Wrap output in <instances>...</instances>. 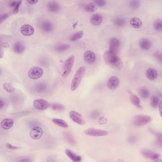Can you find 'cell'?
Returning <instances> with one entry per match:
<instances>
[{
	"label": "cell",
	"mask_w": 162,
	"mask_h": 162,
	"mask_svg": "<svg viewBox=\"0 0 162 162\" xmlns=\"http://www.w3.org/2000/svg\"><path fill=\"white\" fill-rule=\"evenodd\" d=\"M64 134H65V137L66 138V139L67 140V141L69 143L72 144V143H75L74 137L72 136V135L70 133H68V132H67V133H65Z\"/></svg>",
	"instance_id": "8d00e7d4"
},
{
	"label": "cell",
	"mask_w": 162,
	"mask_h": 162,
	"mask_svg": "<svg viewBox=\"0 0 162 162\" xmlns=\"http://www.w3.org/2000/svg\"><path fill=\"white\" fill-rule=\"evenodd\" d=\"M84 10L85 12H88V13L94 12L96 10V5L93 3V2H91L86 5H85L84 7Z\"/></svg>",
	"instance_id": "4dcf8cb0"
},
{
	"label": "cell",
	"mask_w": 162,
	"mask_h": 162,
	"mask_svg": "<svg viewBox=\"0 0 162 162\" xmlns=\"http://www.w3.org/2000/svg\"><path fill=\"white\" fill-rule=\"evenodd\" d=\"M7 147L8 148V149H18L19 148L18 147H17V146H13L12 145V144H7Z\"/></svg>",
	"instance_id": "7bdbcfd3"
},
{
	"label": "cell",
	"mask_w": 162,
	"mask_h": 162,
	"mask_svg": "<svg viewBox=\"0 0 162 162\" xmlns=\"http://www.w3.org/2000/svg\"><path fill=\"white\" fill-rule=\"evenodd\" d=\"M158 108H159V111H160V116H161V101H160V102L158 105Z\"/></svg>",
	"instance_id": "c3c4849f"
},
{
	"label": "cell",
	"mask_w": 162,
	"mask_h": 162,
	"mask_svg": "<svg viewBox=\"0 0 162 162\" xmlns=\"http://www.w3.org/2000/svg\"><path fill=\"white\" fill-rule=\"evenodd\" d=\"M70 46L68 44H62L56 46L54 47V49L56 50V52H64L65 51L68 50L70 48Z\"/></svg>",
	"instance_id": "f1b7e54d"
},
{
	"label": "cell",
	"mask_w": 162,
	"mask_h": 162,
	"mask_svg": "<svg viewBox=\"0 0 162 162\" xmlns=\"http://www.w3.org/2000/svg\"><path fill=\"white\" fill-rule=\"evenodd\" d=\"M4 101L2 99H0V108L2 109L4 107Z\"/></svg>",
	"instance_id": "bcb514c9"
},
{
	"label": "cell",
	"mask_w": 162,
	"mask_h": 162,
	"mask_svg": "<svg viewBox=\"0 0 162 162\" xmlns=\"http://www.w3.org/2000/svg\"><path fill=\"white\" fill-rule=\"evenodd\" d=\"M113 24L118 27H123L126 24V20L123 17H117L113 20Z\"/></svg>",
	"instance_id": "d4e9b609"
},
{
	"label": "cell",
	"mask_w": 162,
	"mask_h": 162,
	"mask_svg": "<svg viewBox=\"0 0 162 162\" xmlns=\"http://www.w3.org/2000/svg\"><path fill=\"white\" fill-rule=\"evenodd\" d=\"M103 17L99 13H94L90 17V23L94 26H99L103 23Z\"/></svg>",
	"instance_id": "2e32d148"
},
{
	"label": "cell",
	"mask_w": 162,
	"mask_h": 162,
	"mask_svg": "<svg viewBox=\"0 0 162 162\" xmlns=\"http://www.w3.org/2000/svg\"><path fill=\"white\" fill-rule=\"evenodd\" d=\"M103 60L105 63L110 67L114 69H120L122 67V60L119 57L117 53L111 51H106L103 54Z\"/></svg>",
	"instance_id": "6da1fadb"
},
{
	"label": "cell",
	"mask_w": 162,
	"mask_h": 162,
	"mask_svg": "<svg viewBox=\"0 0 162 162\" xmlns=\"http://www.w3.org/2000/svg\"><path fill=\"white\" fill-rule=\"evenodd\" d=\"M84 35V32L83 31H79L74 33L71 35L70 38V40L71 42H75L76 40H77L80 39L82 38Z\"/></svg>",
	"instance_id": "f546056e"
},
{
	"label": "cell",
	"mask_w": 162,
	"mask_h": 162,
	"mask_svg": "<svg viewBox=\"0 0 162 162\" xmlns=\"http://www.w3.org/2000/svg\"><path fill=\"white\" fill-rule=\"evenodd\" d=\"M141 154L145 158L150 159L153 161H158L161 158V155L155 153L149 149H143L141 151Z\"/></svg>",
	"instance_id": "30bf717a"
},
{
	"label": "cell",
	"mask_w": 162,
	"mask_h": 162,
	"mask_svg": "<svg viewBox=\"0 0 162 162\" xmlns=\"http://www.w3.org/2000/svg\"><path fill=\"white\" fill-rule=\"evenodd\" d=\"M20 161H30V160L29 159H27V158H24V159H22V160H20Z\"/></svg>",
	"instance_id": "681fc988"
},
{
	"label": "cell",
	"mask_w": 162,
	"mask_h": 162,
	"mask_svg": "<svg viewBox=\"0 0 162 162\" xmlns=\"http://www.w3.org/2000/svg\"><path fill=\"white\" fill-rule=\"evenodd\" d=\"M141 5V3L139 1H129V7L133 10L138 9Z\"/></svg>",
	"instance_id": "d590c367"
},
{
	"label": "cell",
	"mask_w": 162,
	"mask_h": 162,
	"mask_svg": "<svg viewBox=\"0 0 162 162\" xmlns=\"http://www.w3.org/2000/svg\"><path fill=\"white\" fill-rule=\"evenodd\" d=\"M47 8L49 12L57 13L60 10V4L57 2L50 1L48 4Z\"/></svg>",
	"instance_id": "7402d4cb"
},
{
	"label": "cell",
	"mask_w": 162,
	"mask_h": 162,
	"mask_svg": "<svg viewBox=\"0 0 162 162\" xmlns=\"http://www.w3.org/2000/svg\"><path fill=\"white\" fill-rule=\"evenodd\" d=\"M99 113H98V111H94V112L92 113V117L93 118H97L99 116Z\"/></svg>",
	"instance_id": "f6af8a7d"
},
{
	"label": "cell",
	"mask_w": 162,
	"mask_h": 162,
	"mask_svg": "<svg viewBox=\"0 0 162 162\" xmlns=\"http://www.w3.org/2000/svg\"><path fill=\"white\" fill-rule=\"evenodd\" d=\"M139 94L143 99H147L150 95L149 91L145 88H142L139 89Z\"/></svg>",
	"instance_id": "1f68e13d"
},
{
	"label": "cell",
	"mask_w": 162,
	"mask_h": 162,
	"mask_svg": "<svg viewBox=\"0 0 162 162\" xmlns=\"http://www.w3.org/2000/svg\"><path fill=\"white\" fill-rule=\"evenodd\" d=\"M27 2L30 4H35L38 3V0H36V1H29V0H28Z\"/></svg>",
	"instance_id": "7dc6e473"
},
{
	"label": "cell",
	"mask_w": 162,
	"mask_h": 162,
	"mask_svg": "<svg viewBox=\"0 0 162 162\" xmlns=\"http://www.w3.org/2000/svg\"><path fill=\"white\" fill-rule=\"evenodd\" d=\"M152 119L150 116L146 115H135L133 119V124L137 127H143L151 122Z\"/></svg>",
	"instance_id": "277c9868"
},
{
	"label": "cell",
	"mask_w": 162,
	"mask_h": 162,
	"mask_svg": "<svg viewBox=\"0 0 162 162\" xmlns=\"http://www.w3.org/2000/svg\"><path fill=\"white\" fill-rule=\"evenodd\" d=\"M33 106L38 110H45L49 107L50 104L44 99H35L33 102Z\"/></svg>",
	"instance_id": "9c48e42d"
},
{
	"label": "cell",
	"mask_w": 162,
	"mask_h": 162,
	"mask_svg": "<svg viewBox=\"0 0 162 162\" xmlns=\"http://www.w3.org/2000/svg\"><path fill=\"white\" fill-rule=\"evenodd\" d=\"M84 60L88 64H93L96 62V56L92 51H86L84 53Z\"/></svg>",
	"instance_id": "5bb4252c"
},
{
	"label": "cell",
	"mask_w": 162,
	"mask_h": 162,
	"mask_svg": "<svg viewBox=\"0 0 162 162\" xmlns=\"http://www.w3.org/2000/svg\"><path fill=\"white\" fill-rule=\"evenodd\" d=\"M51 107L52 108V109L53 110L55 111H63L65 110V107L64 106L61 105V104H58V103H53L52 105H51Z\"/></svg>",
	"instance_id": "e575fe53"
},
{
	"label": "cell",
	"mask_w": 162,
	"mask_h": 162,
	"mask_svg": "<svg viewBox=\"0 0 162 162\" xmlns=\"http://www.w3.org/2000/svg\"><path fill=\"white\" fill-rule=\"evenodd\" d=\"M154 29L158 32H161L162 30V21L160 18L156 19L153 24Z\"/></svg>",
	"instance_id": "d6a6232c"
},
{
	"label": "cell",
	"mask_w": 162,
	"mask_h": 162,
	"mask_svg": "<svg viewBox=\"0 0 162 162\" xmlns=\"http://www.w3.org/2000/svg\"><path fill=\"white\" fill-rule=\"evenodd\" d=\"M146 76L150 80H155L158 76L157 70L153 68H149L146 71Z\"/></svg>",
	"instance_id": "d6986e66"
},
{
	"label": "cell",
	"mask_w": 162,
	"mask_h": 162,
	"mask_svg": "<svg viewBox=\"0 0 162 162\" xmlns=\"http://www.w3.org/2000/svg\"><path fill=\"white\" fill-rule=\"evenodd\" d=\"M130 24L132 27L135 29H140L143 25V22L139 18L134 17L130 19Z\"/></svg>",
	"instance_id": "cb8c5ba5"
},
{
	"label": "cell",
	"mask_w": 162,
	"mask_h": 162,
	"mask_svg": "<svg viewBox=\"0 0 162 162\" xmlns=\"http://www.w3.org/2000/svg\"><path fill=\"white\" fill-rule=\"evenodd\" d=\"M3 87L4 89L8 93H13L15 92V88L11 83H4Z\"/></svg>",
	"instance_id": "836d02e7"
},
{
	"label": "cell",
	"mask_w": 162,
	"mask_h": 162,
	"mask_svg": "<svg viewBox=\"0 0 162 162\" xmlns=\"http://www.w3.org/2000/svg\"><path fill=\"white\" fill-rule=\"evenodd\" d=\"M1 58H2L3 56V49L2 48H1Z\"/></svg>",
	"instance_id": "f907efd6"
},
{
	"label": "cell",
	"mask_w": 162,
	"mask_h": 162,
	"mask_svg": "<svg viewBox=\"0 0 162 162\" xmlns=\"http://www.w3.org/2000/svg\"><path fill=\"white\" fill-rule=\"evenodd\" d=\"M75 63V56L74 55H70L65 60V62L63 63V68H62V77L63 78L67 77L70 73L72 71L74 65Z\"/></svg>",
	"instance_id": "3957f363"
},
{
	"label": "cell",
	"mask_w": 162,
	"mask_h": 162,
	"mask_svg": "<svg viewBox=\"0 0 162 162\" xmlns=\"http://www.w3.org/2000/svg\"><path fill=\"white\" fill-rule=\"evenodd\" d=\"M18 1H11L9 3V7L14 8L15 7H16V5L18 4Z\"/></svg>",
	"instance_id": "ee69618b"
},
{
	"label": "cell",
	"mask_w": 162,
	"mask_h": 162,
	"mask_svg": "<svg viewBox=\"0 0 162 162\" xmlns=\"http://www.w3.org/2000/svg\"><path fill=\"white\" fill-rule=\"evenodd\" d=\"M13 49L16 54H22L25 52V47L22 42L17 41L13 44Z\"/></svg>",
	"instance_id": "44dd1931"
},
{
	"label": "cell",
	"mask_w": 162,
	"mask_h": 162,
	"mask_svg": "<svg viewBox=\"0 0 162 162\" xmlns=\"http://www.w3.org/2000/svg\"><path fill=\"white\" fill-rule=\"evenodd\" d=\"M40 29L45 33L52 32L54 29V25L48 20H44L40 23Z\"/></svg>",
	"instance_id": "4fadbf2b"
},
{
	"label": "cell",
	"mask_w": 162,
	"mask_h": 162,
	"mask_svg": "<svg viewBox=\"0 0 162 162\" xmlns=\"http://www.w3.org/2000/svg\"><path fill=\"white\" fill-rule=\"evenodd\" d=\"M14 124V121L12 119L7 118L3 119L1 122V127L4 130H9L11 129Z\"/></svg>",
	"instance_id": "ffe728a7"
},
{
	"label": "cell",
	"mask_w": 162,
	"mask_h": 162,
	"mask_svg": "<svg viewBox=\"0 0 162 162\" xmlns=\"http://www.w3.org/2000/svg\"><path fill=\"white\" fill-rule=\"evenodd\" d=\"M53 123L55 125H57L60 127H63V128H68V124L67 122L63 120V119H52Z\"/></svg>",
	"instance_id": "4316f807"
},
{
	"label": "cell",
	"mask_w": 162,
	"mask_h": 162,
	"mask_svg": "<svg viewBox=\"0 0 162 162\" xmlns=\"http://www.w3.org/2000/svg\"><path fill=\"white\" fill-rule=\"evenodd\" d=\"M35 91L38 93H42L45 92L48 89V85L44 82H39L35 85Z\"/></svg>",
	"instance_id": "484cf974"
},
{
	"label": "cell",
	"mask_w": 162,
	"mask_h": 162,
	"mask_svg": "<svg viewBox=\"0 0 162 162\" xmlns=\"http://www.w3.org/2000/svg\"><path fill=\"white\" fill-rule=\"evenodd\" d=\"M120 47V40L116 38H111L109 41V50L115 53H119Z\"/></svg>",
	"instance_id": "8fae6325"
},
{
	"label": "cell",
	"mask_w": 162,
	"mask_h": 162,
	"mask_svg": "<svg viewBox=\"0 0 162 162\" xmlns=\"http://www.w3.org/2000/svg\"><path fill=\"white\" fill-rule=\"evenodd\" d=\"M139 47L142 50L148 51L151 47V40L148 38H142L139 40Z\"/></svg>",
	"instance_id": "ac0fdd59"
},
{
	"label": "cell",
	"mask_w": 162,
	"mask_h": 162,
	"mask_svg": "<svg viewBox=\"0 0 162 162\" xmlns=\"http://www.w3.org/2000/svg\"><path fill=\"white\" fill-rule=\"evenodd\" d=\"M129 98L131 103H133L135 107L141 108V100L138 96H137L135 94L129 93Z\"/></svg>",
	"instance_id": "603a6c76"
},
{
	"label": "cell",
	"mask_w": 162,
	"mask_h": 162,
	"mask_svg": "<svg viewBox=\"0 0 162 162\" xmlns=\"http://www.w3.org/2000/svg\"><path fill=\"white\" fill-rule=\"evenodd\" d=\"M44 74L42 68L39 67H33L30 68L28 72L29 77L32 80H38L41 78Z\"/></svg>",
	"instance_id": "5b68a950"
},
{
	"label": "cell",
	"mask_w": 162,
	"mask_h": 162,
	"mask_svg": "<svg viewBox=\"0 0 162 162\" xmlns=\"http://www.w3.org/2000/svg\"><path fill=\"white\" fill-rule=\"evenodd\" d=\"M98 123L99 124H105L107 123V119H106L104 116H100L98 119Z\"/></svg>",
	"instance_id": "f35d334b"
},
{
	"label": "cell",
	"mask_w": 162,
	"mask_h": 162,
	"mask_svg": "<svg viewBox=\"0 0 162 162\" xmlns=\"http://www.w3.org/2000/svg\"><path fill=\"white\" fill-rule=\"evenodd\" d=\"M160 99L159 98V97L158 96H151V100H150V105L151 107H153V108H158V105L160 102Z\"/></svg>",
	"instance_id": "83f0119b"
},
{
	"label": "cell",
	"mask_w": 162,
	"mask_h": 162,
	"mask_svg": "<svg viewBox=\"0 0 162 162\" xmlns=\"http://www.w3.org/2000/svg\"><path fill=\"white\" fill-rule=\"evenodd\" d=\"M86 68L85 67H80L76 71L75 75L72 79V82L70 85V89L72 91H74L77 89L80 84L84 75L85 73Z\"/></svg>",
	"instance_id": "7a4b0ae2"
},
{
	"label": "cell",
	"mask_w": 162,
	"mask_h": 162,
	"mask_svg": "<svg viewBox=\"0 0 162 162\" xmlns=\"http://www.w3.org/2000/svg\"><path fill=\"white\" fill-rule=\"evenodd\" d=\"M65 154L67 155V156L68 157V158L74 162H79L82 160V157H81L80 155L74 153V152L72 150L66 149L65 150Z\"/></svg>",
	"instance_id": "e0dca14e"
},
{
	"label": "cell",
	"mask_w": 162,
	"mask_h": 162,
	"mask_svg": "<svg viewBox=\"0 0 162 162\" xmlns=\"http://www.w3.org/2000/svg\"><path fill=\"white\" fill-rule=\"evenodd\" d=\"M35 32L33 26L30 24H24L20 27V32L25 37L31 36Z\"/></svg>",
	"instance_id": "7c38bea8"
},
{
	"label": "cell",
	"mask_w": 162,
	"mask_h": 162,
	"mask_svg": "<svg viewBox=\"0 0 162 162\" xmlns=\"http://www.w3.org/2000/svg\"><path fill=\"white\" fill-rule=\"evenodd\" d=\"M69 116L70 119L72 120L74 123L79 124L80 125H82L85 124V121L83 118L82 115L78 113L77 111L72 110L70 111Z\"/></svg>",
	"instance_id": "52a82bcc"
},
{
	"label": "cell",
	"mask_w": 162,
	"mask_h": 162,
	"mask_svg": "<svg viewBox=\"0 0 162 162\" xmlns=\"http://www.w3.org/2000/svg\"><path fill=\"white\" fill-rule=\"evenodd\" d=\"M44 134L43 129L37 125L32 127L30 132V136L34 140H39L42 138Z\"/></svg>",
	"instance_id": "ba28073f"
},
{
	"label": "cell",
	"mask_w": 162,
	"mask_h": 162,
	"mask_svg": "<svg viewBox=\"0 0 162 162\" xmlns=\"http://www.w3.org/2000/svg\"><path fill=\"white\" fill-rule=\"evenodd\" d=\"M22 2L21 1H18V4L16 5V7H15L14 8H13V14H17L18 12V10H19V8L20 7V4H21Z\"/></svg>",
	"instance_id": "ab89813d"
},
{
	"label": "cell",
	"mask_w": 162,
	"mask_h": 162,
	"mask_svg": "<svg viewBox=\"0 0 162 162\" xmlns=\"http://www.w3.org/2000/svg\"><path fill=\"white\" fill-rule=\"evenodd\" d=\"M93 3L96 5V7H105L106 4V1H94Z\"/></svg>",
	"instance_id": "74e56055"
},
{
	"label": "cell",
	"mask_w": 162,
	"mask_h": 162,
	"mask_svg": "<svg viewBox=\"0 0 162 162\" xmlns=\"http://www.w3.org/2000/svg\"><path fill=\"white\" fill-rule=\"evenodd\" d=\"M9 17V15L8 13H4L1 15V24H2L4 21H5Z\"/></svg>",
	"instance_id": "60d3db41"
},
{
	"label": "cell",
	"mask_w": 162,
	"mask_h": 162,
	"mask_svg": "<svg viewBox=\"0 0 162 162\" xmlns=\"http://www.w3.org/2000/svg\"><path fill=\"white\" fill-rule=\"evenodd\" d=\"M155 57H156V58L158 60L159 62H161V54L160 52H156L155 53Z\"/></svg>",
	"instance_id": "b9f144b4"
},
{
	"label": "cell",
	"mask_w": 162,
	"mask_h": 162,
	"mask_svg": "<svg viewBox=\"0 0 162 162\" xmlns=\"http://www.w3.org/2000/svg\"><path fill=\"white\" fill-rule=\"evenodd\" d=\"M84 133L89 136L91 137H103L108 135V133L106 130L98 129L95 128H89L84 130Z\"/></svg>",
	"instance_id": "8992f818"
},
{
	"label": "cell",
	"mask_w": 162,
	"mask_h": 162,
	"mask_svg": "<svg viewBox=\"0 0 162 162\" xmlns=\"http://www.w3.org/2000/svg\"><path fill=\"white\" fill-rule=\"evenodd\" d=\"M120 85V79L116 76H111V77L108 79L107 82L108 88L110 90H115Z\"/></svg>",
	"instance_id": "9a60e30c"
}]
</instances>
